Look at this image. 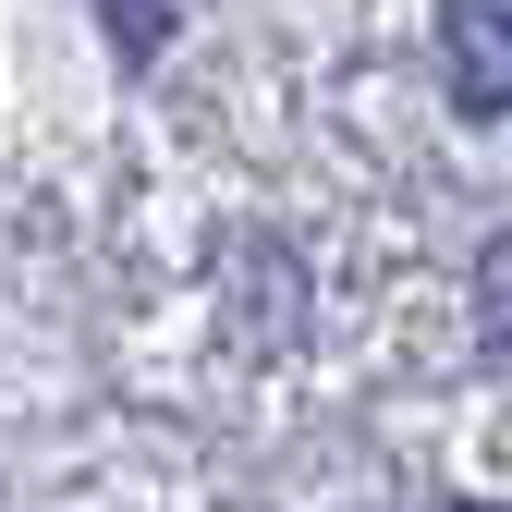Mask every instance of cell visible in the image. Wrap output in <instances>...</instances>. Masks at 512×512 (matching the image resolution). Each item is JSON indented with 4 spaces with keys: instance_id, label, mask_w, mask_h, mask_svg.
Masks as SVG:
<instances>
[{
    "instance_id": "cell-1",
    "label": "cell",
    "mask_w": 512,
    "mask_h": 512,
    "mask_svg": "<svg viewBox=\"0 0 512 512\" xmlns=\"http://www.w3.org/2000/svg\"><path fill=\"white\" fill-rule=\"evenodd\" d=\"M439 86L464 122L512 110V0H439Z\"/></svg>"
},
{
    "instance_id": "cell-5",
    "label": "cell",
    "mask_w": 512,
    "mask_h": 512,
    "mask_svg": "<svg viewBox=\"0 0 512 512\" xmlns=\"http://www.w3.org/2000/svg\"><path fill=\"white\" fill-rule=\"evenodd\" d=\"M439 512H500V500H439Z\"/></svg>"
},
{
    "instance_id": "cell-4",
    "label": "cell",
    "mask_w": 512,
    "mask_h": 512,
    "mask_svg": "<svg viewBox=\"0 0 512 512\" xmlns=\"http://www.w3.org/2000/svg\"><path fill=\"white\" fill-rule=\"evenodd\" d=\"M98 25H110V49H122V61H159V49H171V25H183V0H98Z\"/></svg>"
},
{
    "instance_id": "cell-3",
    "label": "cell",
    "mask_w": 512,
    "mask_h": 512,
    "mask_svg": "<svg viewBox=\"0 0 512 512\" xmlns=\"http://www.w3.org/2000/svg\"><path fill=\"white\" fill-rule=\"evenodd\" d=\"M476 342L512 366V232H488V256H476Z\"/></svg>"
},
{
    "instance_id": "cell-2",
    "label": "cell",
    "mask_w": 512,
    "mask_h": 512,
    "mask_svg": "<svg viewBox=\"0 0 512 512\" xmlns=\"http://www.w3.org/2000/svg\"><path fill=\"white\" fill-rule=\"evenodd\" d=\"M232 305H244L256 354H293V244H281V232L232 244Z\"/></svg>"
}]
</instances>
